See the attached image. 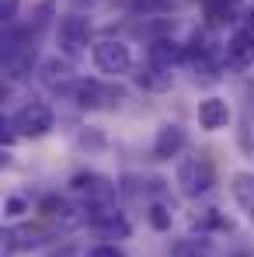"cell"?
I'll return each instance as SVG.
<instances>
[{
	"label": "cell",
	"mask_w": 254,
	"mask_h": 257,
	"mask_svg": "<svg viewBox=\"0 0 254 257\" xmlns=\"http://www.w3.org/2000/svg\"><path fill=\"white\" fill-rule=\"evenodd\" d=\"M146 52H150V63L153 66H164V70H171L174 63H181V56H185L181 45L174 42V39H157V42H150Z\"/></svg>",
	"instance_id": "cell-10"
},
{
	"label": "cell",
	"mask_w": 254,
	"mask_h": 257,
	"mask_svg": "<svg viewBox=\"0 0 254 257\" xmlns=\"http://www.w3.org/2000/svg\"><path fill=\"white\" fill-rule=\"evenodd\" d=\"M209 4V14L216 21H233V4L230 0H206Z\"/></svg>",
	"instance_id": "cell-18"
},
{
	"label": "cell",
	"mask_w": 254,
	"mask_h": 257,
	"mask_svg": "<svg viewBox=\"0 0 254 257\" xmlns=\"http://www.w3.org/2000/svg\"><path fill=\"white\" fill-rule=\"evenodd\" d=\"M70 63H63V59H45L42 63V80L49 87H59V84H66L70 80Z\"/></svg>",
	"instance_id": "cell-15"
},
{
	"label": "cell",
	"mask_w": 254,
	"mask_h": 257,
	"mask_svg": "<svg viewBox=\"0 0 254 257\" xmlns=\"http://www.w3.org/2000/svg\"><path fill=\"white\" fill-rule=\"evenodd\" d=\"M136 80H139L143 90H167V87H171V70L150 63L146 70H139V77H136Z\"/></svg>",
	"instance_id": "cell-13"
},
{
	"label": "cell",
	"mask_w": 254,
	"mask_h": 257,
	"mask_svg": "<svg viewBox=\"0 0 254 257\" xmlns=\"http://www.w3.org/2000/svg\"><path fill=\"white\" fill-rule=\"evenodd\" d=\"M244 28H251V32H254V0H251V7H247V25H244Z\"/></svg>",
	"instance_id": "cell-23"
},
{
	"label": "cell",
	"mask_w": 254,
	"mask_h": 257,
	"mask_svg": "<svg viewBox=\"0 0 254 257\" xmlns=\"http://www.w3.org/2000/svg\"><path fill=\"white\" fill-rule=\"evenodd\" d=\"M56 39H59V49H63V52L77 56V52L87 45V39H91V25H87V18H80V14H66V18H59Z\"/></svg>",
	"instance_id": "cell-5"
},
{
	"label": "cell",
	"mask_w": 254,
	"mask_h": 257,
	"mask_svg": "<svg viewBox=\"0 0 254 257\" xmlns=\"http://www.w3.org/2000/svg\"><path fill=\"white\" fill-rule=\"evenodd\" d=\"M25 212H28V202H25V198H18V195L7 198V205H4V215H7V219H18V215H25Z\"/></svg>",
	"instance_id": "cell-20"
},
{
	"label": "cell",
	"mask_w": 254,
	"mask_h": 257,
	"mask_svg": "<svg viewBox=\"0 0 254 257\" xmlns=\"http://www.w3.org/2000/svg\"><path fill=\"white\" fill-rule=\"evenodd\" d=\"M52 108L45 104V101H28V104H21L14 115H11V128L18 132V136H32V139H39L45 136L49 128H52Z\"/></svg>",
	"instance_id": "cell-2"
},
{
	"label": "cell",
	"mask_w": 254,
	"mask_h": 257,
	"mask_svg": "<svg viewBox=\"0 0 254 257\" xmlns=\"http://www.w3.org/2000/svg\"><path fill=\"white\" fill-rule=\"evenodd\" d=\"M70 188L77 195H87V205H108V198H112V184L101 174H77L70 181Z\"/></svg>",
	"instance_id": "cell-8"
},
{
	"label": "cell",
	"mask_w": 254,
	"mask_h": 257,
	"mask_svg": "<svg viewBox=\"0 0 254 257\" xmlns=\"http://www.w3.org/2000/svg\"><path fill=\"white\" fill-rule=\"evenodd\" d=\"M4 240H7L11 250H28V247L39 243V233H35V229H7Z\"/></svg>",
	"instance_id": "cell-17"
},
{
	"label": "cell",
	"mask_w": 254,
	"mask_h": 257,
	"mask_svg": "<svg viewBox=\"0 0 254 257\" xmlns=\"http://www.w3.org/2000/svg\"><path fill=\"white\" fill-rule=\"evenodd\" d=\"M185 143H188V136H185V128L167 122V125L157 128V136H153V160H174L181 150H185Z\"/></svg>",
	"instance_id": "cell-7"
},
{
	"label": "cell",
	"mask_w": 254,
	"mask_h": 257,
	"mask_svg": "<svg viewBox=\"0 0 254 257\" xmlns=\"http://www.w3.org/2000/svg\"><path fill=\"white\" fill-rule=\"evenodd\" d=\"M105 94H108V90L98 84V80H80V84H77V104H84V108H98Z\"/></svg>",
	"instance_id": "cell-16"
},
{
	"label": "cell",
	"mask_w": 254,
	"mask_h": 257,
	"mask_svg": "<svg viewBox=\"0 0 254 257\" xmlns=\"http://www.w3.org/2000/svg\"><path fill=\"white\" fill-rule=\"evenodd\" d=\"M254 63V32L251 28H237L226 39V66L230 70H247Z\"/></svg>",
	"instance_id": "cell-6"
},
{
	"label": "cell",
	"mask_w": 254,
	"mask_h": 257,
	"mask_svg": "<svg viewBox=\"0 0 254 257\" xmlns=\"http://www.w3.org/2000/svg\"><path fill=\"white\" fill-rule=\"evenodd\" d=\"M199 125L206 132H219V128L230 125V104L223 97H206L199 101Z\"/></svg>",
	"instance_id": "cell-9"
},
{
	"label": "cell",
	"mask_w": 254,
	"mask_h": 257,
	"mask_svg": "<svg viewBox=\"0 0 254 257\" xmlns=\"http://www.w3.org/2000/svg\"><path fill=\"white\" fill-rule=\"evenodd\" d=\"M150 226H153V229H160V233H164V229H171L167 205H153V209H150Z\"/></svg>",
	"instance_id": "cell-19"
},
{
	"label": "cell",
	"mask_w": 254,
	"mask_h": 257,
	"mask_svg": "<svg viewBox=\"0 0 254 257\" xmlns=\"http://www.w3.org/2000/svg\"><path fill=\"white\" fill-rule=\"evenodd\" d=\"M7 49H14V45H7ZM21 52H7L4 56V66H7V77H25L28 70H32V63H35V52L28 49V45H18Z\"/></svg>",
	"instance_id": "cell-11"
},
{
	"label": "cell",
	"mask_w": 254,
	"mask_h": 257,
	"mask_svg": "<svg viewBox=\"0 0 254 257\" xmlns=\"http://www.w3.org/2000/svg\"><path fill=\"white\" fill-rule=\"evenodd\" d=\"M233 198L244 209H254V174H247V171L233 174Z\"/></svg>",
	"instance_id": "cell-14"
},
{
	"label": "cell",
	"mask_w": 254,
	"mask_h": 257,
	"mask_svg": "<svg viewBox=\"0 0 254 257\" xmlns=\"http://www.w3.org/2000/svg\"><path fill=\"white\" fill-rule=\"evenodd\" d=\"M91 212H87V222L101 233V236H108V240H126L129 236V222L122 212H115L112 205H87Z\"/></svg>",
	"instance_id": "cell-4"
},
{
	"label": "cell",
	"mask_w": 254,
	"mask_h": 257,
	"mask_svg": "<svg viewBox=\"0 0 254 257\" xmlns=\"http://www.w3.org/2000/svg\"><path fill=\"white\" fill-rule=\"evenodd\" d=\"M91 56H94V66H98L105 77H122V73L132 70V52H129V45L119 42V39H101V42H94Z\"/></svg>",
	"instance_id": "cell-1"
},
{
	"label": "cell",
	"mask_w": 254,
	"mask_h": 257,
	"mask_svg": "<svg viewBox=\"0 0 254 257\" xmlns=\"http://www.w3.org/2000/svg\"><path fill=\"white\" fill-rule=\"evenodd\" d=\"M178 188H181V195H188V198L206 195V191L212 188L209 160H202V157H188V160H181V164H178Z\"/></svg>",
	"instance_id": "cell-3"
},
{
	"label": "cell",
	"mask_w": 254,
	"mask_h": 257,
	"mask_svg": "<svg viewBox=\"0 0 254 257\" xmlns=\"http://www.w3.org/2000/svg\"><path fill=\"white\" fill-rule=\"evenodd\" d=\"M171 257H212V243L209 240H195V236H185V240H174Z\"/></svg>",
	"instance_id": "cell-12"
},
{
	"label": "cell",
	"mask_w": 254,
	"mask_h": 257,
	"mask_svg": "<svg viewBox=\"0 0 254 257\" xmlns=\"http://www.w3.org/2000/svg\"><path fill=\"white\" fill-rule=\"evenodd\" d=\"M87 257H126L115 243H98V247H91V254Z\"/></svg>",
	"instance_id": "cell-21"
},
{
	"label": "cell",
	"mask_w": 254,
	"mask_h": 257,
	"mask_svg": "<svg viewBox=\"0 0 254 257\" xmlns=\"http://www.w3.org/2000/svg\"><path fill=\"white\" fill-rule=\"evenodd\" d=\"M14 7H18L14 0H4V21H14Z\"/></svg>",
	"instance_id": "cell-22"
}]
</instances>
